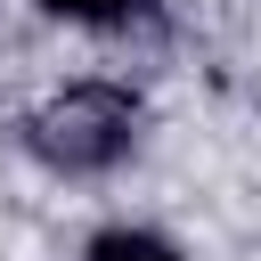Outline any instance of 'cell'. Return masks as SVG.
Instances as JSON below:
<instances>
[{
  "instance_id": "3",
  "label": "cell",
  "mask_w": 261,
  "mask_h": 261,
  "mask_svg": "<svg viewBox=\"0 0 261 261\" xmlns=\"http://www.w3.org/2000/svg\"><path fill=\"white\" fill-rule=\"evenodd\" d=\"M41 16H57V24H90V33H114V24L139 16V0H41Z\"/></svg>"
},
{
  "instance_id": "2",
  "label": "cell",
  "mask_w": 261,
  "mask_h": 261,
  "mask_svg": "<svg viewBox=\"0 0 261 261\" xmlns=\"http://www.w3.org/2000/svg\"><path fill=\"white\" fill-rule=\"evenodd\" d=\"M82 261H188L163 228H130V220H114V228H98L90 237V253Z\"/></svg>"
},
{
  "instance_id": "1",
  "label": "cell",
  "mask_w": 261,
  "mask_h": 261,
  "mask_svg": "<svg viewBox=\"0 0 261 261\" xmlns=\"http://www.w3.org/2000/svg\"><path fill=\"white\" fill-rule=\"evenodd\" d=\"M24 147H33L49 171H65V179H98V171H114V163L139 147V106H130V90H114V82H73V90H57V98L24 122Z\"/></svg>"
}]
</instances>
